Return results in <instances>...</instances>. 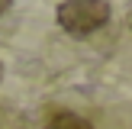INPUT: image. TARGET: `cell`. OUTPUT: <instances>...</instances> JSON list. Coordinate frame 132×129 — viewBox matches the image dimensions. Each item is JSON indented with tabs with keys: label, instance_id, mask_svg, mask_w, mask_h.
I'll return each instance as SVG.
<instances>
[{
	"label": "cell",
	"instance_id": "2",
	"mask_svg": "<svg viewBox=\"0 0 132 129\" xmlns=\"http://www.w3.org/2000/svg\"><path fill=\"white\" fill-rule=\"evenodd\" d=\"M45 129H90V123L77 113H55L45 123Z\"/></svg>",
	"mask_w": 132,
	"mask_h": 129
},
{
	"label": "cell",
	"instance_id": "4",
	"mask_svg": "<svg viewBox=\"0 0 132 129\" xmlns=\"http://www.w3.org/2000/svg\"><path fill=\"white\" fill-rule=\"evenodd\" d=\"M0 77H3V64H0Z\"/></svg>",
	"mask_w": 132,
	"mask_h": 129
},
{
	"label": "cell",
	"instance_id": "1",
	"mask_svg": "<svg viewBox=\"0 0 132 129\" xmlns=\"http://www.w3.org/2000/svg\"><path fill=\"white\" fill-rule=\"evenodd\" d=\"M58 26L71 36H90L110 19V3L106 0H64L58 6Z\"/></svg>",
	"mask_w": 132,
	"mask_h": 129
},
{
	"label": "cell",
	"instance_id": "3",
	"mask_svg": "<svg viewBox=\"0 0 132 129\" xmlns=\"http://www.w3.org/2000/svg\"><path fill=\"white\" fill-rule=\"evenodd\" d=\"M10 3H13V0H0V13H6V10H10Z\"/></svg>",
	"mask_w": 132,
	"mask_h": 129
}]
</instances>
